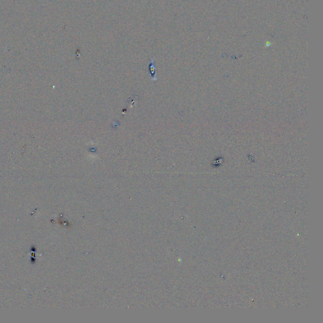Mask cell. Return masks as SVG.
I'll use <instances>...</instances> for the list:
<instances>
[{
	"instance_id": "obj_1",
	"label": "cell",
	"mask_w": 323,
	"mask_h": 323,
	"mask_svg": "<svg viewBox=\"0 0 323 323\" xmlns=\"http://www.w3.org/2000/svg\"><path fill=\"white\" fill-rule=\"evenodd\" d=\"M148 70L150 71V75L152 77V80H157V74H156V68L155 66L154 60L152 58L150 60V62L148 64Z\"/></svg>"
}]
</instances>
